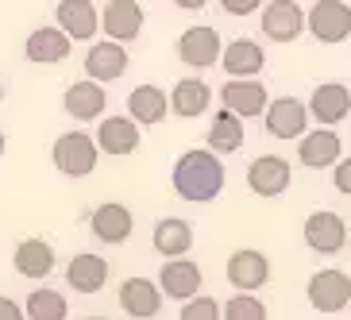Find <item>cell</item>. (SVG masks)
<instances>
[{"instance_id": "obj_1", "label": "cell", "mask_w": 351, "mask_h": 320, "mask_svg": "<svg viewBox=\"0 0 351 320\" xmlns=\"http://www.w3.org/2000/svg\"><path fill=\"white\" fill-rule=\"evenodd\" d=\"M174 193L189 205H208V201H217L220 189H224V162L213 147H189L182 151L174 162Z\"/></svg>"}, {"instance_id": "obj_3", "label": "cell", "mask_w": 351, "mask_h": 320, "mask_svg": "<svg viewBox=\"0 0 351 320\" xmlns=\"http://www.w3.org/2000/svg\"><path fill=\"white\" fill-rule=\"evenodd\" d=\"M305 297H309V305L317 312H324V317L343 312L351 305V274H343V270H336V267L317 270L309 278V286H305Z\"/></svg>"}, {"instance_id": "obj_33", "label": "cell", "mask_w": 351, "mask_h": 320, "mask_svg": "<svg viewBox=\"0 0 351 320\" xmlns=\"http://www.w3.org/2000/svg\"><path fill=\"white\" fill-rule=\"evenodd\" d=\"M332 186H336V193L351 197V158H340L332 166Z\"/></svg>"}, {"instance_id": "obj_39", "label": "cell", "mask_w": 351, "mask_h": 320, "mask_svg": "<svg viewBox=\"0 0 351 320\" xmlns=\"http://www.w3.org/2000/svg\"><path fill=\"white\" fill-rule=\"evenodd\" d=\"M85 320H104V317H85Z\"/></svg>"}, {"instance_id": "obj_8", "label": "cell", "mask_w": 351, "mask_h": 320, "mask_svg": "<svg viewBox=\"0 0 351 320\" xmlns=\"http://www.w3.org/2000/svg\"><path fill=\"white\" fill-rule=\"evenodd\" d=\"M340 158H343V139L328 124H320L317 132H305L298 139V162H305L309 170H328Z\"/></svg>"}, {"instance_id": "obj_27", "label": "cell", "mask_w": 351, "mask_h": 320, "mask_svg": "<svg viewBox=\"0 0 351 320\" xmlns=\"http://www.w3.org/2000/svg\"><path fill=\"white\" fill-rule=\"evenodd\" d=\"M166 108H170V97H166L158 85H135L132 93H128V116H132L139 127L162 124Z\"/></svg>"}, {"instance_id": "obj_14", "label": "cell", "mask_w": 351, "mask_h": 320, "mask_svg": "<svg viewBox=\"0 0 351 320\" xmlns=\"http://www.w3.org/2000/svg\"><path fill=\"white\" fill-rule=\"evenodd\" d=\"M89 227H93V236L101 239V243H108V247H116V243H128L132 239V208L120 205V201H104V205L93 208V217H89Z\"/></svg>"}, {"instance_id": "obj_35", "label": "cell", "mask_w": 351, "mask_h": 320, "mask_svg": "<svg viewBox=\"0 0 351 320\" xmlns=\"http://www.w3.org/2000/svg\"><path fill=\"white\" fill-rule=\"evenodd\" d=\"M0 320H27L23 305H16L12 297H0Z\"/></svg>"}, {"instance_id": "obj_18", "label": "cell", "mask_w": 351, "mask_h": 320, "mask_svg": "<svg viewBox=\"0 0 351 320\" xmlns=\"http://www.w3.org/2000/svg\"><path fill=\"white\" fill-rule=\"evenodd\" d=\"M228 282L236 289H247V293L263 289L270 282V258L255 247H239L236 255L228 258Z\"/></svg>"}, {"instance_id": "obj_38", "label": "cell", "mask_w": 351, "mask_h": 320, "mask_svg": "<svg viewBox=\"0 0 351 320\" xmlns=\"http://www.w3.org/2000/svg\"><path fill=\"white\" fill-rule=\"evenodd\" d=\"M0 101H4V82H0Z\"/></svg>"}, {"instance_id": "obj_2", "label": "cell", "mask_w": 351, "mask_h": 320, "mask_svg": "<svg viewBox=\"0 0 351 320\" xmlns=\"http://www.w3.org/2000/svg\"><path fill=\"white\" fill-rule=\"evenodd\" d=\"M51 162L58 166V174H66V177H89L97 170V162H101V147H97L93 135L66 132V135L54 139Z\"/></svg>"}, {"instance_id": "obj_6", "label": "cell", "mask_w": 351, "mask_h": 320, "mask_svg": "<svg viewBox=\"0 0 351 320\" xmlns=\"http://www.w3.org/2000/svg\"><path fill=\"white\" fill-rule=\"evenodd\" d=\"M343 243H348V224H343L340 212L332 208H317L305 220V247L317 251V255H340Z\"/></svg>"}, {"instance_id": "obj_31", "label": "cell", "mask_w": 351, "mask_h": 320, "mask_svg": "<svg viewBox=\"0 0 351 320\" xmlns=\"http://www.w3.org/2000/svg\"><path fill=\"white\" fill-rule=\"evenodd\" d=\"M224 320H267V305L247 293V289H239L236 297H228L224 305Z\"/></svg>"}, {"instance_id": "obj_17", "label": "cell", "mask_w": 351, "mask_h": 320, "mask_svg": "<svg viewBox=\"0 0 351 320\" xmlns=\"http://www.w3.org/2000/svg\"><path fill=\"white\" fill-rule=\"evenodd\" d=\"M73 51V39L54 23V27H35L23 42V54H27V62L35 66H54V62H66Z\"/></svg>"}, {"instance_id": "obj_19", "label": "cell", "mask_w": 351, "mask_h": 320, "mask_svg": "<svg viewBox=\"0 0 351 320\" xmlns=\"http://www.w3.org/2000/svg\"><path fill=\"white\" fill-rule=\"evenodd\" d=\"M85 73L93 77V82H120L128 73V51L124 42L116 39H104V42H93L89 51H85Z\"/></svg>"}, {"instance_id": "obj_24", "label": "cell", "mask_w": 351, "mask_h": 320, "mask_svg": "<svg viewBox=\"0 0 351 320\" xmlns=\"http://www.w3.org/2000/svg\"><path fill=\"white\" fill-rule=\"evenodd\" d=\"M208 104H213V85L205 77H182L170 89V112L182 120H197L201 112H208Z\"/></svg>"}, {"instance_id": "obj_36", "label": "cell", "mask_w": 351, "mask_h": 320, "mask_svg": "<svg viewBox=\"0 0 351 320\" xmlns=\"http://www.w3.org/2000/svg\"><path fill=\"white\" fill-rule=\"evenodd\" d=\"M174 4H178V8H186V12H201L208 0H174Z\"/></svg>"}, {"instance_id": "obj_13", "label": "cell", "mask_w": 351, "mask_h": 320, "mask_svg": "<svg viewBox=\"0 0 351 320\" xmlns=\"http://www.w3.org/2000/svg\"><path fill=\"white\" fill-rule=\"evenodd\" d=\"M143 4H135V0H108L101 12V27L108 39L116 42H135L139 32H143Z\"/></svg>"}, {"instance_id": "obj_5", "label": "cell", "mask_w": 351, "mask_h": 320, "mask_svg": "<svg viewBox=\"0 0 351 320\" xmlns=\"http://www.w3.org/2000/svg\"><path fill=\"white\" fill-rule=\"evenodd\" d=\"M220 54H224V39H220V32L208 27V23L186 27L182 39H178V58H182L189 70H208V66H217Z\"/></svg>"}, {"instance_id": "obj_32", "label": "cell", "mask_w": 351, "mask_h": 320, "mask_svg": "<svg viewBox=\"0 0 351 320\" xmlns=\"http://www.w3.org/2000/svg\"><path fill=\"white\" fill-rule=\"evenodd\" d=\"M178 320H224V305L217 297H205V293H193L189 301H182V312Z\"/></svg>"}, {"instance_id": "obj_28", "label": "cell", "mask_w": 351, "mask_h": 320, "mask_svg": "<svg viewBox=\"0 0 351 320\" xmlns=\"http://www.w3.org/2000/svg\"><path fill=\"white\" fill-rule=\"evenodd\" d=\"M151 243H155L158 255H189V247H193V227H189V220L182 217H162L155 224V232H151Z\"/></svg>"}, {"instance_id": "obj_12", "label": "cell", "mask_w": 351, "mask_h": 320, "mask_svg": "<svg viewBox=\"0 0 351 320\" xmlns=\"http://www.w3.org/2000/svg\"><path fill=\"white\" fill-rule=\"evenodd\" d=\"M139 143H143V132H139V124L132 116H104L101 127H97V147L112 158L135 155Z\"/></svg>"}, {"instance_id": "obj_10", "label": "cell", "mask_w": 351, "mask_h": 320, "mask_svg": "<svg viewBox=\"0 0 351 320\" xmlns=\"http://www.w3.org/2000/svg\"><path fill=\"white\" fill-rule=\"evenodd\" d=\"M220 101H224V108H232V112H239L243 120H251V116L267 112L270 93L258 77H228V82L220 85Z\"/></svg>"}, {"instance_id": "obj_15", "label": "cell", "mask_w": 351, "mask_h": 320, "mask_svg": "<svg viewBox=\"0 0 351 320\" xmlns=\"http://www.w3.org/2000/svg\"><path fill=\"white\" fill-rule=\"evenodd\" d=\"M158 286H162L166 297L189 301L197 289L205 286V274H201L197 262H189L186 255H178V258H166V262H162V270H158Z\"/></svg>"}, {"instance_id": "obj_29", "label": "cell", "mask_w": 351, "mask_h": 320, "mask_svg": "<svg viewBox=\"0 0 351 320\" xmlns=\"http://www.w3.org/2000/svg\"><path fill=\"white\" fill-rule=\"evenodd\" d=\"M208 147L217 155H236L243 147V116L232 112V108H220L208 124Z\"/></svg>"}, {"instance_id": "obj_30", "label": "cell", "mask_w": 351, "mask_h": 320, "mask_svg": "<svg viewBox=\"0 0 351 320\" xmlns=\"http://www.w3.org/2000/svg\"><path fill=\"white\" fill-rule=\"evenodd\" d=\"M23 312H27V320H66L70 317V305H66V297L58 289L43 286V289H32V293H27Z\"/></svg>"}, {"instance_id": "obj_16", "label": "cell", "mask_w": 351, "mask_h": 320, "mask_svg": "<svg viewBox=\"0 0 351 320\" xmlns=\"http://www.w3.org/2000/svg\"><path fill=\"white\" fill-rule=\"evenodd\" d=\"M54 20L73 42H85L101 32V12H97L93 0H58Z\"/></svg>"}, {"instance_id": "obj_11", "label": "cell", "mask_w": 351, "mask_h": 320, "mask_svg": "<svg viewBox=\"0 0 351 320\" xmlns=\"http://www.w3.org/2000/svg\"><path fill=\"white\" fill-rule=\"evenodd\" d=\"M305 32V8L298 0H270L263 4V35L274 42H293Z\"/></svg>"}, {"instance_id": "obj_7", "label": "cell", "mask_w": 351, "mask_h": 320, "mask_svg": "<svg viewBox=\"0 0 351 320\" xmlns=\"http://www.w3.org/2000/svg\"><path fill=\"white\" fill-rule=\"evenodd\" d=\"M309 104H301L298 97H278V101L267 104V135L274 139H301V135L309 132Z\"/></svg>"}, {"instance_id": "obj_34", "label": "cell", "mask_w": 351, "mask_h": 320, "mask_svg": "<svg viewBox=\"0 0 351 320\" xmlns=\"http://www.w3.org/2000/svg\"><path fill=\"white\" fill-rule=\"evenodd\" d=\"M220 8H224L228 16H251V12L263 8V0H220Z\"/></svg>"}, {"instance_id": "obj_25", "label": "cell", "mask_w": 351, "mask_h": 320, "mask_svg": "<svg viewBox=\"0 0 351 320\" xmlns=\"http://www.w3.org/2000/svg\"><path fill=\"white\" fill-rule=\"evenodd\" d=\"M12 262H16V274H23V278H47L54 270V247L47 243V239L32 236V239H20V247H16V255H12Z\"/></svg>"}, {"instance_id": "obj_9", "label": "cell", "mask_w": 351, "mask_h": 320, "mask_svg": "<svg viewBox=\"0 0 351 320\" xmlns=\"http://www.w3.org/2000/svg\"><path fill=\"white\" fill-rule=\"evenodd\" d=\"M293 182V170L282 155H258L255 162L247 166V189L255 197H282Z\"/></svg>"}, {"instance_id": "obj_20", "label": "cell", "mask_w": 351, "mask_h": 320, "mask_svg": "<svg viewBox=\"0 0 351 320\" xmlns=\"http://www.w3.org/2000/svg\"><path fill=\"white\" fill-rule=\"evenodd\" d=\"M62 108L73 116V120H101L104 108H108V97H104V82H93V77H85V82H73L70 89L62 93Z\"/></svg>"}, {"instance_id": "obj_21", "label": "cell", "mask_w": 351, "mask_h": 320, "mask_svg": "<svg viewBox=\"0 0 351 320\" xmlns=\"http://www.w3.org/2000/svg\"><path fill=\"white\" fill-rule=\"evenodd\" d=\"M162 286L151 278H128L124 286H120V309L128 312V317L135 320H151L158 317V309H162Z\"/></svg>"}, {"instance_id": "obj_4", "label": "cell", "mask_w": 351, "mask_h": 320, "mask_svg": "<svg viewBox=\"0 0 351 320\" xmlns=\"http://www.w3.org/2000/svg\"><path fill=\"white\" fill-rule=\"evenodd\" d=\"M305 32L317 42H343L351 35V8L343 0H317L309 12H305Z\"/></svg>"}, {"instance_id": "obj_23", "label": "cell", "mask_w": 351, "mask_h": 320, "mask_svg": "<svg viewBox=\"0 0 351 320\" xmlns=\"http://www.w3.org/2000/svg\"><path fill=\"white\" fill-rule=\"evenodd\" d=\"M220 66H224L228 77H258L267 66V51L255 39H232L220 54Z\"/></svg>"}, {"instance_id": "obj_37", "label": "cell", "mask_w": 351, "mask_h": 320, "mask_svg": "<svg viewBox=\"0 0 351 320\" xmlns=\"http://www.w3.org/2000/svg\"><path fill=\"white\" fill-rule=\"evenodd\" d=\"M0 155H4V132H0Z\"/></svg>"}, {"instance_id": "obj_26", "label": "cell", "mask_w": 351, "mask_h": 320, "mask_svg": "<svg viewBox=\"0 0 351 320\" xmlns=\"http://www.w3.org/2000/svg\"><path fill=\"white\" fill-rule=\"evenodd\" d=\"M104 282H108V262H104L101 255L82 251V255L70 258V267H66V286H70L73 293H97Z\"/></svg>"}, {"instance_id": "obj_22", "label": "cell", "mask_w": 351, "mask_h": 320, "mask_svg": "<svg viewBox=\"0 0 351 320\" xmlns=\"http://www.w3.org/2000/svg\"><path fill=\"white\" fill-rule=\"evenodd\" d=\"M309 112H313V120H317V124L336 127L343 116L351 112V89H348V85H340V82L317 85V89H313V97H309Z\"/></svg>"}]
</instances>
